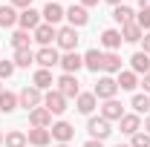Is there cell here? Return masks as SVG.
Returning a JSON list of instances; mask_svg holds the SVG:
<instances>
[{"instance_id":"1","label":"cell","mask_w":150,"mask_h":147,"mask_svg":"<svg viewBox=\"0 0 150 147\" xmlns=\"http://www.w3.org/2000/svg\"><path fill=\"white\" fill-rule=\"evenodd\" d=\"M115 92H118V84H115V78L104 75V78H98V84H95L93 95H95V98H101V101H110V98H115Z\"/></svg>"},{"instance_id":"2","label":"cell","mask_w":150,"mask_h":147,"mask_svg":"<svg viewBox=\"0 0 150 147\" xmlns=\"http://www.w3.org/2000/svg\"><path fill=\"white\" fill-rule=\"evenodd\" d=\"M18 104H20V107H26V110H35V107L43 104V95H40L38 87H23L20 95H18Z\"/></svg>"},{"instance_id":"3","label":"cell","mask_w":150,"mask_h":147,"mask_svg":"<svg viewBox=\"0 0 150 147\" xmlns=\"http://www.w3.org/2000/svg\"><path fill=\"white\" fill-rule=\"evenodd\" d=\"M87 133L93 136L95 141H104V139L112 133V127H110V121H107V118H101V115H98V118H90V121H87Z\"/></svg>"},{"instance_id":"4","label":"cell","mask_w":150,"mask_h":147,"mask_svg":"<svg viewBox=\"0 0 150 147\" xmlns=\"http://www.w3.org/2000/svg\"><path fill=\"white\" fill-rule=\"evenodd\" d=\"M55 40H58V46H61L64 52H75V46H78V32H75L72 26H61Z\"/></svg>"},{"instance_id":"5","label":"cell","mask_w":150,"mask_h":147,"mask_svg":"<svg viewBox=\"0 0 150 147\" xmlns=\"http://www.w3.org/2000/svg\"><path fill=\"white\" fill-rule=\"evenodd\" d=\"M35 64H40V69H52L55 64H61V55H58V49H52V46H40L35 52Z\"/></svg>"},{"instance_id":"6","label":"cell","mask_w":150,"mask_h":147,"mask_svg":"<svg viewBox=\"0 0 150 147\" xmlns=\"http://www.w3.org/2000/svg\"><path fill=\"white\" fill-rule=\"evenodd\" d=\"M43 107L52 112V115H61V112L67 110V98H64L58 90H46V95H43Z\"/></svg>"},{"instance_id":"7","label":"cell","mask_w":150,"mask_h":147,"mask_svg":"<svg viewBox=\"0 0 150 147\" xmlns=\"http://www.w3.org/2000/svg\"><path fill=\"white\" fill-rule=\"evenodd\" d=\"M55 84H58V92H61L64 98H78V95H81V90H78V78H75V75L64 72Z\"/></svg>"},{"instance_id":"8","label":"cell","mask_w":150,"mask_h":147,"mask_svg":"<svg viewBox=\"0 0 150 147\" xmlns=\"http://www.w3.org/2000/svg\"><path fill=\"white\" fill-rule=\"evenodd\" d=\"M18 23H20V29H23V32H29V29L35 32L38 26H40V12H35V9L29 6V9H23V12L18 15Z\"/></svg>"},{"instance_id":"9","label":"cell","mask_w":150,"mask_h":147,"mask_svg":"<svg viewBox=\"0 0 150 147\" xmlns=\"http://www.w3.org/2000/svg\"><path fill=\"white\" fill-rule=\"evenodd\" d=\"M64 18L69 20V26H72V29H78V26H87L90 15H87V9H84V6H69V9L64 12Z\"/></svg>"},{"instance_id":"10","label":"cell","mask_w":150,"mask_h":147,"mask_svg":"<svg viewBox=\"0 0 150 147\" xmlns=\"http://www.w3.org/2000/svg\"><path fill=\"white\" fill-rule=\"evenodd\" d=\"M29 124L46 130L49 124H52V112L46 110V107H35V110H29Z\"/></svg>"},{"instance_id":"11","label":"cell","mask_w":150,"mask_h":147,"mask_svg":"<svg viewBox=\"0 0 150 147\" xmlns=\"http://www.w3.org/2000/svg\"><path fill=\"white\" fill-rule=\"evenodd\" d=\"M52 139H58L61 144H69V139L75 136V127L69 124V121H58V124H52Z\"/></svg>"},{"instance_id":"12","label":"cell","mask_w":150,"mask_h":147,"mask_svg":"<svg viewBox=\"0 0 150 147\" xmlns=\"http://www.w3.org/2000/svg\"><path fill=\"white\" fill-rule=\"evenodd\" d=\"M58 66H61L67 75H75L81 66H84V58L78 55V52H67V55L61 58V64H58Z\"/></svg>"},{"instance_id":"13","label":"cell","mask_w":150,"mask_h":147,"mask_svg":"<svg viewBox=\"0 0 150 147\" xmlns=\"http://www.w3.org/2000/svg\"><path fill=\"white\" fill-rule=\"evenodd\" d=\"M32 35H35V40L40 43V46H49V43L58 37V29H55V26H49V23H40Z\"/></svg>"},{"instance_id":"14","label":"cell","mask_w":150,"mask_h":147,"mask_svg":"<svg viewBox=\"0 0 150 147\" xmlns=\"http://www.w3.org/2000/svg\"><path fill=\"white\" fill-rule=\"evenodd\" d=\"M121 115H124V107L110 98V101H104V107H101V118H107V121H121Z\"/></svg>"},{"instance_id":"15","label":"cell","mask_w":150,"mask_h":147,"mask_svg":"<svg viewBox=\"0 0 150 147\" xmlns=\"http://www.w3.org/2000/svg\"><path fill=\"white\" fill-rule=\"evenodd\" d=\"M26 141L35 144V147H46L49 141H52V133H49V130H40V127H32L29 136H26Z\"/></svg>"},{"instance_id":"16","label":"cell","mask_w":150,"mask_h":147,"mask_svg":"<svg viewBox=\"0 0 150 147\" xmlns=\"http://www.w3.org/2000/svg\"><path fill=\"white\" fill-rule=\"evenodd\" d=\"M118 124H121V133H127V136H136V133H139V130H142V118H139V115H136V112H130V115H127V112H124V115H121V121H118Z\"/></svg>"},{"instance_id":"17","label":"cell","mask_w":150,"mask_h":147,"mask_svg":"<svg viewBox=\"0 0 150 147\" xmlns=\"http://www.w3.org/2000/svg\"><path fill=\"white\" fill-rule=\"evenodd\" d=\"M75 104H78V112H84V115H93L95 104H98V98H95L93 92H81V95L75 98Z\"/></svg>"},{"instance_id":"18","label":"cell","mask_w":150,"mask_h":147,"mask_svg":"<svg viewBox=\"0 0 150 147\" xmlns=\"http://www.w3.org/2000/svg\"><path fill=\"white\" fill-rule=\"evenodd\" d=\"M43 20H46L49 26H58V23L64 20V9H61V3H46V9H43Z\"/></svg>"},{"instance_id":"19","label":"cell","mask_w":150,"mask_h":147,"mask_svg":"<svg viewBox=\"0 0 150 147\" xmlns=\"http://www.w3.org/2000/svg\"><path fill=\"white\" fill-rule=\"evenodd\" d=\"M144 37V32H142V26L133 20V23H127V26H121V40H127V43H139Z\"/></svg>"},{"instance_id":"20","label":"cell","mask_w":150,"mask_h":147,"mask_svg":"<svg viewBox=\"0 0 150 147\" xmlns=\"http://www.w3.org/2000/svg\"><path fill=\"white\" fill-rule=\"evenodd\" d=\"M130 66L136 75H147L150 72V55H144V52H136V55L130 58Z\"/></svg>"},{"instance_id":"21","label":"cell","mask_w":150,"mask_h":147,"mask_svg":"<svg viewBox=\"0 0 150 147\" xmlns=\"http://www.w3.org/2000/svg\"><path fill=\"white\" fill-rule=\"evenodd\" d=\"M101 43H104L110 52H115V49L121 46V32H118V29H104V32H101Z\"/></svg>"},{"instance_id":"22","label":"cell","mask_w":150,"mask_h":147,"mask_svg":"<svg viewBox=\"0 0 150 147\" xmlns=\"http://www.w3.org/2000/svg\"><path fill=\"white\" fill-rule=\"evenodd\" d=\"M84 66H87L90 72H98V69L104 66V52H98V49H90V52L84 55Z\"/></svg>"},{"instance_id":"23","label":"cell","mask_w":150,"mask_h":147,"mask_svg":"<svg viewBox=\"0 0 150 147\" xmlns=\"http://www.w3.org/2000/svg\"><path fill=\"white\" fill-rule=\"evenodd\" d=\"M112 20H115V23H121V26H127V23H133V9L130 6H124V3H121V6H115V9H112Z\"/></svg>"},{"instance_id":"24","label":"cell","mask_w":150,"mask_h":147,"mask_svg":"<svg viewBox=\"0 0 150 147\" xmlns=\"http://www.w3.org/2000/svg\"><path fill=\"white\" fill-rule=\"evenodd\" d=\"M118 90H136L139 87V75L133 72V69H127V72H118Z\"/></svg>"},{"instance_id":"25","label":"cell","mask_w":150,"mask_h":147,"mask_svg":"<svg viewBox=\"0 0 150 147\" xmlns=\"http://www.w3.org/2000/svg\"><path fill=\"white\" fill-rule=\"evenodd\" d=\"M32 84H35L38 90H52L55 81H52V72H49V69H38L35 78H32Z\"/></svg>"},{"instance_id":"26","label":"cell","mask_w":150,"mask_h":147,"mask_svg":"<svg viewBox=\"0 0 150 147\" xmlns=\"http://www.w3.org/2000/svg\"><path fill=\"white\" fill-rule=\"evenodd\" d=\"M15 107H18V95L3 90L0 92V112H15Z\"/></svg>"},{"instance_id":"27","label":"cell","mask_w":150,"mask_h":147,"mask_svg":"<svg viewBox=\"0 0 150 147\" xmlns=\"http://www.w3.org/2000/svg\"><path fill=\"white\" fill-rule=\"evenodd\" d=\"M18 23V12H15V6H0V26L6 29V26H15Z\"/></svg>"},{"instance_id":"28","label":"cell","mask_w":150,"mask_h":147,"mask_svg":"<svg viewBox=\"0 0 150 147\" xmlns=\"http://www.w3.org/2000/svg\"><path fill=\"white\" fill-rule=\"evenodd\" d=\"M29 64H35V52L32 49H15V66H29Z\"/></svg>"},{"instance_id":"29","label":"cell","mask_w":150,"mask_h":147,"mask_svg":"<svg viewBox=\"0 0 150 147\" xmlns=\"http://www.w3.org/2000/svg\"><path fill=\"white\" fill-rule=\"evenodd\" d=\"M104 72H121V58L115 55V52H107L104 55V66H101Z\"/></svg>"},{"instance_id":"30","label":"cell","mask_w":150,"mask_h":147,"mask_svg":"<svg viewBox=\"0 0 150 147\" xmlns=\"http://www.w3.org/2000/svg\"><path fill=\"white\" fill-rule=\"evenodd\" d=\"M3 141H6V147H26L29 144V141H26V133H20V130H12Z\"/></svg>"},{"instance_id":"31","label":"cell","mask_w":150,"mask_h":147,"mask_svg":"<svg viewBox=\"0 0 150 147\" xmlns=\"http://www.w3.org/2000/svg\"><path fill=\"white\" fill-rule=\"evenodd\" d=\"M29 43H32V37H29V32H23V29H18L12 35V46L15 49H29Z\"/></svg>"},{"instance_id":"32","label":"cell","mask_w":150,"mask_h":147,"mask_svg":"<svg viewBox=\"0 0 150 147\" xmlns=\"http://www.w3.org/2000/svg\"><path fill=\"white\" fill-rule=\"evenodd\" d=\"M133 110H136V115L147 112L150 110V98H147V95H133Z\"/></svg>"},{"instance_id":"33","label":"cell","mask_w":150,"mask_h":147,"mask_svg":"<svg viewBox=\"0 0 150 147\" xmlns=\"http://www.w3.org/2000/svg\"><path fill=\"white\" fill-rule=\"evenodd\" d=\"M130 147H150V136L144 133V130H139V133L130 139Z\"/></svg>"},{"instance_id":"34","label":"cell","mask_w":150,"mask_h":147,"mask_svg":"<svg viewBox=\"0 0 150 147\" xmlns=\"http://www.w3.org/2000/svg\"><path fill=\"white\" fill-rule=\"evenodd\" d=\"M15 69H18V66H15V61H3V58H0V81H3V78H12Z\"/></svg>"},{"instance_id":"35","label":"cell","mask_w":150,"mask_h":147,"mask_svg":"<svg viewBox=\"0 0 150 147\" xmlns=\"http://www.w3.org/2000/svg\"><path fill=\"white\" fill-rule=\"evenodd\" d=\"M136 23L142 26V32H144V29L150 32V12H139V18H136Z\"/></svg>"},{"instance_id":"36","label":"cell","mask_w":150,"mask_h":147,"mask_svg":"<svg viewBox=\"0 0 150 147\" xmlns=\"http://www.w3.org/2000/svg\"><path fill=\"white\" fill-rule=\"evenodd\" d=\"M9 6H15V9H29L32 0H9Z\"/></svg>"},{"instance_id":"37","label":"cell","mask_w":150,"mask_h":147,"mask_svg":"<svg viewBox=\"0 0 150 147\" xmlns=\"http://www.w3.org/2000/svg\"><path fill=\"white\" fill-rule=\"evenodd\" d=\"M142 40H144V55H150V32L142 37Z\"/></svg>"},{"instance_id":"38","label":"cell","mask_w":150,"mask_h":147,"mask_svg":"<svg viewBox=\"0 0 150 147\" xmlns=\"http://www.w3.org/2000/svg\"><path fill=\"white\" fill-rule=\"evenodd\" d=\"M139 9L142 12H150V0H139Z\"/></svg>"},{"instance_id":"39","label":"cell","mask_w":150,"mask_h":147,"mask_svg":"<svg viewBox=\"0 0 150 147\" xmlns=\"http://www.w3.org/2000/svg\"><path fill=\"white\" fill-rule=\"evenodd\" d=\"M142 87H144V92H150V72L144 75V81H142Z\"/></svg>"},{"instance_id":"40","label":"cell","mask_w":150,"mask_h":147,"mask_svg":"<svg viewBox=\"0 0 150 147\" xmlns=\"http://www.w3.org/2000/svg\"><path fill=\"white\" fill-rule=\"evenodd\" d=\"M84 147H104V144H101V141H95V139H90V141H87Z\"/></svg>"},{"instance_id":"41","label":"cell","mask_w":150,"mask_h":147,"mask_svg":"<svg viewBox=\"0 0 150 147\" xmlns=\"http://www.w3.org/2000/svg\"><path fill=\"white\" fill-rule=\"evenodd\" d=\"M95 3H98V0H81V6H84V9H87V6H95Z\"/></svg>"},{"instance_id":"42","label":"cell","mask_w":150,"mask_h":147,"mask_svg":"<svg viewBox=\"0 0 150 147\" xmlns=\"http://www.w3.org/2000/svg\"><path fill=\"white\" fill-rule=\"evenodd\" d=\"M144 133H147V136H150V115H147V118H144Z\"/></svg>"},{"instance_id":"43","label":"cell","mask_w":150,"mask_h":147,"mask_svg":"<svg viewBox=\"0 0 150 147\" xmlns=\"http://www.w3.org/2000/svg\"><path fill=\"white\" fill-rule=\"evenodd\" d=\"M107 3H110V6H121L124 0H107Z\"/></svg>"},{"instance_id":"44","label":"cell","mask_w":150,"mask_h":147,"mask_svg":"<svg viewBox=\"0 0 150 147\" xmlns=\"http://www.w3.org/2000/svg\"><path fill=\"white\" fill-rule=\"evenodd\" d=\"M115 147H130V144H115Z\"/></svg>"},{"instance_id":"45","label":"cell","mask_w":150,"mask_h":147,"mask_svg":"<svg viewBox=\"0 0 150 147\" xmlns=\"http://www.w3.org/2000/svg\"><path fill=\"white\" fill-rule=\"evenodd\" d=\"M0 144H3V133H0Z\"/></svg>"},{"instance_id":"46","label":"cell","mask_w":150,"mask_h":147,"mask_svg":"<svg viewBox=\"0 0 150 147\" xmlns=\"http://www.w3.org/2000/svg\"><path fill=\"white\" fill-rule=\"evenodd\" d=\"M58 147H69V144H58Z\"/></svg>"},{"instance_id":"47","label":"cell","mask_w":150,"mask_h":147,"mask_svg":"<svg viewBox=\"0 0 150 147\" xmlns=\"http://www.w3.org/2000/svg\"><path fill=\"white\" fill-rule=\"evenodd\" d=\"M0 92H3V87H0Z\"/></svg>"}]
</instances>
